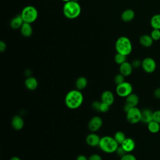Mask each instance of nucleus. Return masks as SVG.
Returning a JSON list of instances; mask_svg holds the SVG:
<instances>
[{
  "mask_svg": "<svg viewBox=\"0 0 160 160\" xmlns=\"http://www.w3.org/2000/svg\"><path fill=\"white\" fill-rule=\"evenodd\" d=\"M83 95L81 91L72 89L66 95L64 102L66 106L70 109H76L79 108L83 102Z\"/></svg>",
  "mask_w": 160,
  "mask_h": 160,
  "instance_id": "1",
  "label": "nucleus"
},
{
  "mask_svg": "<svg viewBox=\"0 0 160 160\" xmlns=\"http://www.w3.org/2000/svg\"><path fill=\"white\" fill-rule=\"evenodd\" d=\"M62 11L64 16L68 19H73L78 18L81 12V8L78 1H69L65 2Z\"/></svg>",
  "mask_w": 160,
  "mask_h": 160,
  "instance_id": "2",
  "label": "nucleus"
},
{
  "mask_svg": "<svg viewBox=\"0 0 160 160\" xmlns=\"http://www.w3.org/2000/svg\"><path fill=\"white\" fill-rule=\"evenodd\" d=\"M119 146V144L117 142L114 137L105 136L101 138L98 146L104 152L113 153L116 152Z\"/></svg>",
  "mask_w": 160,
  "mask_h": 160,
  "instance_id": "3",
  "label": "nucleus"
},
{
  "mask_svg": "<svg viewBox=\"0 0 160 160\" xmlns=\"http://www.w3.org/2000/svg\"><path fill=\"white\" fill-rule=\"evenodd\" d=\"M115 49L118 53H120L127 56L132 51V43L128 38L126 36H121L116 40L115 43Z\"/></svg>",
  "mask_w": 160,
  "mask_h": 160,
  "instance_id": "4",
  "label": "nucleus"
},
{
  "mask_svg": "<svg viewBox=\"0 0 160 160\" xmlns=\"http://www.w3.org/2000/svg\"><path fill=\"white\" fill-rule=\"evenodd\" d=\"M21 15L24 22L31 24L37 19L38 12L35 7L27 6L22 9Z\"/></svg>",
  "mask_w": 160,
  "mask_h": 160,
  "instance_id": "5",
  "label": "nucleus"
},
{
  "mask_svg": "<svg viewBox=\"0 0 160 160\" xmlns=\"http://www.w3.org/2000/svg\"><path fill=\"white\" fill-rule=\"evenodd\" d=\"M126 119L131 124H136L141 120V111L137 107L131 108L126 112Z\"/></svg>",
  "mask_w": 160,
  "mask_h": 160,
  "instance_id": "6",
  "label": "nucleus"
},
{
  "mask_svg": "<svg viewBox=\"0 0 160 160\" xmlns=\"http://www.w3.org/2000/svg\"><path fill=\"white\" fill-rule=\"evenodd\" d=\"M116 94L122 98H126L132 92V86L129 82L124 81V82L117 85L116 88Z\"/></svg>",
  "mask_w": 160,
  "mask_h": 160,
  "instance_id": "7",
  "label": "nucleus"
},
{
  "mask_svg": "<svg viewBox=\"0 0 160 160\" xmlns=\"http://www.w3.org/2000/svg\"><path fill=\"white\" fill-rule=\"evenodd\" d=\"M141 66L146 72L152 73L156 68V63L154 59L148 57L142 60Z\"/></svg>",
  "mask_w": 160,
  "mask_h": 160,
  "instance_id": "8",
  "label": "nucleus"
},
{
  "mask_svg": "<svg viewBox=\"0 0 160 160\" xmlns=\"http://www.w3.org/2000/svg\"><path fill=\"white\" fill-rule=\"evenodd\" d=\"M139 102V98L138 96L134 93H131L128 96L126 97V102L124 106V110L126 112H128L131 108L136 107Z\"/></svg>",
  "mask_w": 160,
  "mask_h": 160,
  "instance_id": "9",
  "label": "nucleus"
},
{
  "mask_svg": "<svg viewBox=\"0 0 160 160\" xmlns=\"http://www.w3.org/2000/svg\"><path fill=\"white\" fill-rule=\"evenodd\" d=\"M102 125V119L98 116H93L89 121L88 128L91 132H96L98 131Z\"/></svg>",
  "mask_w": 160,
  "mask_h": 160,
  "instance_id": "10",
  "label": "nucleus"
},
{
  "mask_svg": "<svg viewBox=\"0 0 160 160\" xmlns=\"http://www.w3.org/2000/svg\"><path fill=\"white\" fill-rule=\"evenodd\" d=\"M101 138L95 133H90L86 138V143L92 147L99 146Z\"/></svg>",
  "mask_w": 160,
  "mask_h": 160,
  "instance_id": "11",
  "label": "nucleus"
},
{
  "mask_svg": "<svg viewBox=\"0 0 160 160\" xmlns=\"http://www.w3.org/2000/svg\"><path fill=\"white\" fill-rule=\"evenodd\" d=\"M120 146L124 149L126 152H130L132 151L135 148V142L130 138H126V139L120 144Z\"/></svg>",
  "mask_w": 160,
  "mask_h": 160,
  "instance_id": "12",
  "label": "nucleus"
},
{
  "mask_svg": "<svg viewBox=\"0 0 160 160\" xmlns=\"http://www.w3.org/2000/svg\"><path fill=\"white\" fill-rule=\"evenodd\" d=\"M101 101L108 104V105L111 106L113 104L114 101V94L111 91H104L101 96Z\"/></svg>",
  "mask_w": 160,
  "mask_h": 160,
  "instance_id": "13",
  "label": "nucleus"
},
{
  "mask_svg": "<svg viewBox=\"0 0 160 160\" xmlns=\"http://www.w3.org/2000/svg\"><path fill=\"white\" fill-rule=\"evenodd\" d=\"M24 122L23 119L19 115H15L11 120V126L15 130H21L24 127Z\"/></svg>",
  "mask_w": 160,
  "mask_h": 160,
  "instance_id": "14",
  "label": "nucleus"
},
{
  "mask_svg": "<svg viewBox=\"0 0 160 160\" xmlns=\"http://www.w3.org/2000/svg\"><path fill=\"white\" fill-rule=\"evenodd\" d=\"M132 66L131 63L129 62H124L119 66V72L124 76H128L131 74L132 72Z\"/></svg>",
  "mask_w": 160,
  "mask_h": 160,
  "instance_id": "15",
  "label": "nucleus"
},
{
  "mask_svg": "<svg viewBox=\"0 0 160 160\" xmlns=\"http://www.w3.org/2000/svg\"><path fill=\"white\" fill-rule=\"evenodd\" d=\"M24 85L30 91H33L38 88V82L34 77L29 76L24 81Z\"/></svg>",
  "mask_w": 160,
  "mask_h": 160,
  "instance_id": "16",
  "label": "nucleus"
},
{
  "mask_svg": "<svg viewBox=\"0 0 160 160\" xmlns=\"http://www.w3.org/2000/svg\"><path fill=\"white\" fill-rule=\"evenodd\" d=\"M23 23H24V21L20 14L16 15L11 20L10 26L11 27V28L14 29H18L19 28H21Z\"/></svg>",
  "mask_w": 160,
  "mask_h": 160,
  "instance_id": "17",
  "label": "nucleus"
},
{
  "mask_svg": "<svg viewBox=\"0 0 160 160\" xmlns=\"http://www.w3.org/2000/svg\"><path fill=\"white\" fill-rule=\"evenodd\" d=\"M20 31L21 34L24 37L29 38L31 36L32 34V28L30 23L24 22V23L20 28Z\"/></svg>",
  "mask_w": 160,
  "mask_h": 160,
  "instance_id": "18",
  "label": "nucleus"
},
{
  "mask_svg": "<svg viewBox=\"0 0 160 160\" xmlns=\"http://www.w3.org/2000/svg\"><path fill=\"white\" fill-rule=\"evenodd\" d=\"M152 115L153 112H152L149 109H143L141 111V121L143 122L144 123L148 124L151 121H152Z\"/></svg>",
  "mask_w": 160,
  "mask_h": 160,
  "instance_id": "19",
  "label": "nucleus"
},
{
  "mask_svg": "<svg viewBox=\"0 0 160 160\" xmlns=\"http://www.w3.org/2000/svg\"><path fill=\"white\" fill-rule=\"evenodd\" d=\"M135 16V13L133 10L131 9H128L124 10L121 14V19L124 22H130L131 21Z\"/></svg>",
  "mask_w": 160,
  "mask_h": 160,
  "instance_id": "20",
  "label": "nucleus"
},
{
  "mask_svg": "<svg viewBox=\"0 0 160 160\" xmlns=\"http://www.w3.org/2000/svg\"><path fill=\"white\" fill-rule=\"evenodd\" d=\"M153 39L151 38V35L148 34H143L139 38V42L140 44L146 48H148L152 46L153 43Z\"/></svg>",
  "mask_w": 160,
  "mask_h": 160,
  "instance_id": "21",
  "label": "nucleus"
},
{
  "mask_svg": "<svg viewBox=\"0 0 160 160\" xmlns=\"http://www.w3.org/2000/svg\"><path fill=\"white\" fill-rule=\"evenodd\" d=\"M87 84H88V80L84 76L79 77L75 82V86H76V89H78L79 91H81L85 89L87 86Z\"/></svg>",
  "mask_w": 160,
  "mask_h": 160,
  "instance_id": "22",
  "label": "nucleus"
},
{
  "mask_svg": "<svg viewBox=\"0 0 160 160\" xmlns=\"http://www.w3.org/2000/svg\"><path fill=\"white\" fill-rule=\"evenodd\" d=\"M150 24L153 29H160V14H157L154 15L151 19Z\"/></svg>",
  "mask_w": 160,
  "mask_h": 160,
  "instance_id": "23",
  "label": "nucleus"
},
{
  "mask_svg": "<svg viewBox=\"0 0 160 160\" xmlns=\"http://www.w3.org/2000/svg\"><path fill=\"white\" fill-rule=\"evenodd\" d=\"M148 128L151 133H157L160 130V124L152 120L148 124Z\"/></svg>",
  "mask_w": 160,
  "mask_h": 160,
  "instance_id": "24",
  "label": "nucleus"
},
{
  "mask_svg": "<svg viewBox=\"0 0 160 160\" xmlns=\"http://www.w3.org/2000/svg\"><path fill=\"white\" fill-rule=\"evenodd\" d=\"M114 138L115 139V140L117 141V142L120 145L121 144V143L126 139V137L125 134L121 131H117L114 135Z\"/></svg>",
  "mask_w": 160,
  "mask_h": 160,
  "instance_id": "25",
  "label": "nucleus"
},
{
  "mask_svg": "<svg viewBox=\"0 0 160 160\" xmlns=\"http://www.w3.org/2000/svg\"><path fill=\"white\" fill-rule=\"evenodd\" d=\"M114 61L118 64L121 65L126 61V56L117 52L114 56Z\"/></svg>",
  "mask_w": 160,
  "mask_h": 160,
  "instance_id": "26",
  "label": "nucleus"
},
{
  "mask_svg": "<svg viewBox=\"0 0 160 160\" xmlns=\"http://www.w3.org/2000/svg\"><path fill=\"white\" fill-rule=\"evenodd\" d=\"M150 35L154 41H158L160 39V29H153Z\"/></svg>",
  "mask_w": 160,
  "mask_h": 160,
  "instance_id": "27",
  "label": "nucleus"
},
{
  "mask_svg": "<svg viewBox=\"0 0 160 160\" xmlns=\"http://www.w3.org/2000/svg\"><path fill=\"white\" fill-rule=\"evenodd\" d=\"M124 76H123L122 74L119 73L115 76L114 77V82L116 84V85H119L125 81Z\"/></svg>",
  "mask_w": 160,
  "mask_h": 160,
  "instance_id": "28",
  "label": "nucleus"
},
{
  "mask_svg": "<svg viewBox=\"0 0 160 160\" xmlns=\"http://www.w3.org/2000/svg\"><path fill=\"white\" fill-rule=\"evenodd\" d=\"M109 105H108L106 103H104L102 101H101V104L99 107V111L101 112H106L109 109Z\"/></svg>",
  "mask_w": 160,
  "mask_h": 160,
  "instance_id": "29",
  "label": "nucleus"
},
{
  "mask_svg": "<svg viewBox=\"0 0 160 160\" xmlns=\"http://www.w3.org/2000/svg\"><path fill=\"white\" fill-rule=\"evenodd\" d=\"M120 160H137V159L133 154L128 152L125 154L124 156H122Z\"/></svg>",
  "mask_w": 160,
  "mask_h": 160,
  "instance_id": "30",
  "label": "nucleus"
},
{
  "mask_svg": "<svg viewBox=\"0 0 160 160\" xmlns=\"http://www.w3.org/2000/svg\"><path fill=\"white\" fill-rule=\"evenodd\" d=\"M152 119L153 121L160 124V110H157L153 112Z\"/></svg>",
  "mask_w": 160,
  "mask_h": 160,
  "instance_id": "31",
  "label": "nucleus"
},
{
  "mask_svg": "<svg viewBox=\"0 0 160 160\" xmlns=\"http://www.w3.org/2000/svg\"><path fill=\"white\" fill-rule=\"evenodd\" d=\"M115 152H116V154H117L120 158H121V157H122V156H124L125 154L128 153V152H126L124 151V149L121 146H118V149H116V151Z\"/></svg>",
  "mask_w": 160,
  "mask_h": 160,
  "instance_id": "32",
  "label": "nucleus"
},
{
  "mask_svg": "<svg viewBox=\"0 0 160 160\" xmlns=\"http://www.w3.org/2000/svg\"><path fill=\"white\" fill-rule=\"evenodd\" d=\"M100 104H101V101H95L92 102V103L91 104V106H92V108L94 110H96L97 111H99Z\"/></svg>",
  "mask_w": 160,
  "mask_h": 160,
  "instance_id": "33",
  "label": "nucleus"
},
{
  "mask_svg": "<svg viewBox=\"0 0 160 160\" xmlns=\"http://www.w3.org/2000/svg\"><path fill=\"white\" fill-rule=\"evenodd\" d=\"M132 66L133 68H138L139 66H141L142 64V61H141L139 59H134L132 63Z\"/></svg>",
  "mask_w": 160,
  "mask_h": 160,
  "instance_id": "34",
  "label": "nucleus"
},
{
  "mask_svg": "<svg viewBox=\"0 0 160 160\" xmlns=\"http://www.w3.org/2000/svg\"><path fill=\"white\" fill-rule=\"evenodd\" d=\"M88 160H102V158L98 154H93L89 157Z\"/></svg>",
  "mask_w": 160,
  "mask_h": 160,
  "instance_id": "35",
  "label": "nucleus"
},
{
  "mask_svg": "<svg viewBox=\"0 0 160 160\" xmlns=\"http://www.w3.org/2000/svg\"><path fill=\"white\" fill-rule=\"evenodd\" d=\"M6 49V44L3 41H0V51L3 52Z\"/></svg>",
  "mask_w": 160,
  "mask_h": 160,
  "instance_id": "36",
  "label": "nucleus"
},
{
  "mask_svg": "<svg viewBox=\"0 0 160 160\" xmlns=\"http://www.w3.org/2000/svg\"><path fill=\"white\" fill-rule=\"evenodd\" d=\"M154 96L157 99H160V88H156L154 92Z\"/></svg>",
  "mask_w": 160,
  "mask_h": 160,
  "instance_id": "37",
  "label": "nucleus"
},
{
  "mask_svg": "<svg viewBox=\"0 0 160 160\" xmlns=\"http://www.w3.org/2000/svg\"><path fill=\"white\" fill-rule=\"evenodd\" d=\"M76 160H88V158H87L86 156L82 155V154H81V155H79V156L76 158Z\"/></svg>",
  "mask_w": 160,
  "mask_h": 160,
  "instance_id": "38",
  "label": "nucleus"
},
{
  "mask_svg": "<svg viewBox=\"0 0 160 160\" xmlns=\"http://www.w3.org/2000/svg\"><path fill=\"white\" fill-rule=\"evenodd\" d=\"M10 160H21V159L18 156H13L10 159Z\"/></svg>",
  "mask_w": 160,
  "mask_h": 160,
  "instance_id": "39",
  "label": "nucleus"
},
{
  "mask_svg": "<svg viewBox=\"0 0 160 160\" xmlns=\"http://www.w3.org/2000/svg\"><path fill=\"white\" fill-rule=\"evenodd\" d=\"M63 2H68V1H71V0H62Z\"/></svg>",
  "mask_w": 160,
  "mask_h": 160,
  "instance_id": "40",
  "label": "nucleus"
},
{
  "mask_svg": "<svg viewBox=\"0 0 160 160\" xmlns=\"http://www.w3.org/2000/svg\"><path fill=\"white\" fill-rule=\"evenodd\" d=\"M72 1H78V0H72Z\"/></svg>",
  "mask_w": 160,
  "mask_h": 160,
  "instance_id": "41",
  "label": "nucleus"
}]
</instances>
